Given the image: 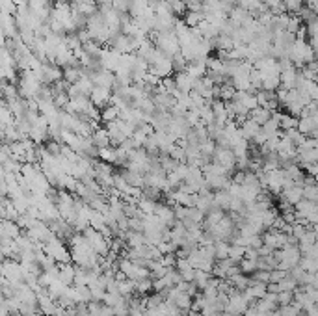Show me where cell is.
<instances>
[{"label":"cell","instance_id":"1","mask_svg":"<svg viewBox=\"0 0 318 316\" xmlns=\"http://www.w3.org/2000/svg\"><path fill=\"white\" fill-rule=\"evenodd\" d=\"M203 173H205L209 188L214 190V192H218V190H227L231 186V183H233L231 175H229L221 166H218L216 162L207 164L205 168H203Z\"/></svg>","mask_w":318,"mask_h":316},{"label":"cell","instance_id":"18","mask_svg":"<svg viewBox=\"0 0 318 316\" xmlns=\"http://www.w3.org/2000/svg\"><path fill=\"white\" fill-rule=\"evenodd\" d=\"M121 119V108L115 105H108L106 108L101 110V121L108 125V123H113V121Z\"/></svg>","mask_w":318,"mask_h":316},{"label":"cell","instance_id":"34","mask_svg":"<svg viewBox=\"0 0 318 316\" xmlns=\"http://www.w3.org/2000/svg\"><path fill=\"white\" fill-rule=\"evenodd\" d=\"M171 62H173V69H175V73H183V71L188 69V60L183 56V52H177L175 56L171 58Z\"/></svg>","mask_w":318,"mask_h":316},{"label":"cell","instance_id":"6","mask_svg":"<svg viewBox=\"0 0 318 316\" xmlns=\"http://www.w3.org/2000/svg\"><path fill=\"white\" fill-rule=\"evenodd\" d=\"M212 162H216L218 166H221L229 175H231V171L236 169V155L233 153V149L231 147H218L216 149Z\"/></svg>","mask_w":318,"mask_h":316},{"label":"cell","instance_id":"2","mask_svg":"<svg viewBox=\"0 0 318 316\" xmlns=\"http://www.w3.org/2000/svg\"><path fill=\"white\" fill-rule=\"evenodd\" d=\"M289 58L296 67H305L307 63H311L317 60V52L313 49L307 39H296L292 49H290Z\"/></svg>","mask_w":318,"mask_h":316},{"label":"cell","instance_id":"10","mask_svg":"<svg viewBox=\"0 0 318 316\" xmlns=\"http://www.w3.org/2000/svg\"><path fill=\"white\" fill-rule=\"evenodd\" d=\"M300 77H302V69L296 67V65L281 71V88H285V90H298Z\"/></svg>","mask_w":318,"mask_h":316},{"label":"cell","instance_id":"4","mask_svg":"<svg viewBox=\"0 0 318 316\" xmlns=\"http://www.w3.org/2000/svg\"><path fill=\"white\" fill-rule=\"evenodd\" d=\"M249 307H251V303H249V300L244 296V292L233 290V292L229 294V298H227V303H225L227 313H233V315H236V316H242Z\"/></svg>","mask_w":318,"mask_h":316},{"label":"cell","instance_id":"15","mask_svg":"<svg viewBox=\"0 0 318 316\" xmlns=\"http://www.w3.org/2000/svg\"><path fill=\"white\" fill-rule=\"evenodd\" d=\"M22 227L13 219H2V238L17 240L22 234Z\"/></svg>","mask_w":318,"mask_h":316},{"label":"cell","instance_id":"32","mask_svg":"<svg viewBox=\"0 0 318 316\" xmlns=\"http://www.w3.org/2000/svg\"><path fill=\"white\" fill-rule=\"evenodd\" d=\"M259 260H255V259H244L238 262L240 264V270H242V274H246V275H253L257 270H259V264H257Z\"/></svg>","mask_w":318,"mask_h":316},{"label":"cell","instance_id":"30","mask_svg":"<svg viewBox=\"0 0 318 316\" xmlns=\"http://www.w3.org/2000/svg\"><path fill=\"white\" fill-rule=\"evenodd\" d=\"M285 4V11L290 15H298L305 6H307V0H283Z\"/></svg>","mask_w":318,"mask_h":316},{"label":"cell","instance_id":"12","mask_svg":"<svg viewBox=\"0 0 318 316\" xmlns=\"http://www.w3.org/2000/svg\"><path fill=\"white\" fill-rule=\"evenodd\" d=\"M199 78H194L188 73V71H183V73H177L175 75V82H177V90L183 93H192L196 90V84H198Z\"/></svg>","mask_w":318,"mask_h":316},{"label":"cell","instance_id":"26","mask_svg":"<svg viewBox=\"0 0 318 316\" xmlns=\"http://www.w3.org/2000/svg\"><path fill=\"white\" fill-rule=\"evenodd\" d=\"M62 69H64V80L67 84H77L78 80L82 78V67L69 65V67H62Z\"/></svg>","mask_w":318,"mask_h":316},{"label":"cell","instance_id":"9","mask_svg":"<svg viewBox=\"0 0 318 316\" xmlns=\"http://www.w3.org/2000/svg\"><path fill=\"white\" fill-rule=\"evenodd\" d=\"M112 97H113V90H110V88H103V86H95L92 95H90L92 103L97 106L99 110L106 108L108 105H112Z\"/></svg>","mask_w":318,"mask_h":316},{"label":"cell","instance_id":"37","mask_svg":"<svg viewBox=\"0 0 318 316\" xmlns=\"http://www.w3.org/2000/svg\"><path fill=\"white\" fill-rule=\"evenodd\" d=\"M287 275H289V272H285L281 268H274V270L270 272V283H281Z\"/></svg>","mask_w":318,"mask_h":316},{"label":"cell","instance_id":"16","mask_svg":"<svg viewBox=\"0 0 318 316\" xmlns=\"http://www.w3.org/2000/svg\"><path fill=\"white\" fill-rule=\"evenodd\" d=\"M298 130L307 136V138H313L315 132H317V121L313 115H302L300 121H298Z\"/></svg>","mask_w":318,"mask_h":316},{"label":"cell","instance_id":"22","mask_svg":"<svg viewBox=\"0 0 318 316\" xmlns=\"http://www.w3.org/2000/svg\"><path fill=\"white\" fill-rule=\"evenodd\" d=\"M249 117L262 126L264 123H268V121L272 119V112H270L268 108H264V106H257L255 110L249 112Z\"/></svg>","mask_w":318,"mask_h":316},{"label":"cell","instance_id":"14","mask_svg":"<svg viewBox=\"0 0 318 316\" xmlns=\"http://www.w3.org/2000/svg\"><path fill=\"white\" fill-rule=\"evenodd\" d=\"M73 11H78V13L86 15L90 19L92 15L99 11V4H97V0H77L73 4Z\"/></svg>","mask_w":318,"mask_h":316},{"label":"cell","instance_id":"39","mask_svg":"<svg viewBox=\"0 0 318 316\" xmlns=\"http://www.w3.org/2000/svg\"><path fill=\"white\" fill-rule=\"evenodd\" d=\"M305 171H307V175H311V177H315V179H317V177H318V162H317V164L307 166V168H305Z\"/></svg>","mask_w":318,"mask_h":316},{"label":"cell","instance_id":"3","mask_svg":"<svg viewBox=\"0 0 318 316\" xmlns=\"http://www.w3.org/2000/svg\"><path fill=\"white\" fill-rule=\"evenodd\" d=\"M156 49L162 52L164 56L173 58L177 52H181V43L175 32H153Z\"/></svg>","mask_w":318,"mask_h":316},{"label":"cell","instance_id":"17","mask_svg":"<svg viewBox=\"0 0 318 316\" xmlns=\"http://www.w3.org/2000/svg\"><path fill=\"white\" fill-rule=\"evenodd\" d=\"M92 140L99 149H105V147H110V145H112V140H110L108 128H105V126H97V128L93 130Z\"/></svg>","mask_w":318,"mask_h":316},{"label":"cell","instance_id":"11","mask_svg":"<svg viewBox=\"0 0 318 316\" xmlns=\"http://www.w3.org/2000/svg\"><path fill=\"white\" fill-rule=\"evenodd\" d=\"M155 216L160 219L164 225H168V227H173V225L177 223L175 209H173V205H170V203H158L156 205Z\"/></svg>","mask_w":318,"mask_h":316},{"label":"cell","instance_id":"31","mask_svg":"<svg viewBox=\"0 0 318 316\" xmlns=\"http://www.w3.org/2000/svg\"><path fill=\"white\" fill-rule=\"evenodd\" d=\"M214 249H216V260H223L229 259V249H231V244L227 240H218L214 244Z\"/></svg>","mask_w":318,"mask_h":316},{"label":"cell","instance_id":"24","mask_svg":"<svg viewBox=\"0 0 318 316\" xmlns=\"http://www.w3.org/2000/svg\"><path fill=\"white\" fill-rule=\"evenodd\" d=\"M298 121H300V117H296V115H292L289 112H281V115H279V126H281L283 132L298 128Z\"/></svg>","mask_w":318,"mask_h":316},{"label":"cell","instance_id":"21","mask_svg":"<svg viewBox=\"0 0 318 316\" xmlns=\"http://www.w3.org/2000/svg\"><path fill=\"white\" fill-rule=\"evenodd\" d=\"M231 194L229 190H218L214 192V207L221 209V211H229V203H231Z\"/></svg>","mask_w":318,"mask_h":316},{"label":"cell","instance_id":"19","mask_svg":"<svg viewBox=\"0 0 318 316\" xmlns=\"http://www.w3.org/2000/svg\"><path fill=\"white\" fill-rule=\"evenodd\" d=\"M240 128H242L244 138H246L247 141H253L255 136H257V134H259V130H261V125H259V123H255L251 117H247V119L240 125Z\"/></svg>","mask_w":318,"mask_h":316},{"label":"cell","instance_id":"36","mask_svg":"<svg viewBox=\"0 0 318 316\" xmlns=\"http://www.w3.org/2000/svg\"><path fill=\"white\" fill-rule=\"evenodd\" d=\"M277 303H279V307H285V305L294 303V292H290V290L279 292V294H277Z\"/></svg>","mask_w":318,"mask_h":316},{"label":"cell","instance_id":"41","mask_svg":"<svg viewBox=\"0 0 318 316\" xmlns=\"http://www.w3.org/2000/svg\"><path fill=\"white\" fill-rule=\"evenodd\" d=\"M60 2H65V4H71V6H73V4L77 2V0H60Z\"/></svg>","mask_w":318,"mask_h":316},{"label":"cell","instance_id":"8","mask_svg":"<svg viewBox=\"0 0 318 316\" xmlns=\"http://www.w3.org/2000/svg\"><path fill=\"white\" fill-rule=\"evenodd\" d=\"M281 196L283 201H287L289 205H292V207H296L302 199H304V184L300 183H290L287 184L285 188H283V192L279 194Z\"/></svg>","mask_w":318,"mask_h":316},{"label":"cell","instance_id":"23","mask_svg":"<svg viewBox=\"0 0 318 316\" xmlns=\"http://www.w3.org/2000/svg\"><path fill=\"white\" fill-rule=\"evenodd\" d=\"M236 101H240L242 105L246 106L247 110L251 112V110H255L257 106H259V101H257V95L255 93H251V92H238L236 93Z\"/></svg>","mask_w":318,"mask_h":316},{"label":"cell","instance_id":"38","mask_svg":"<svg viewBox=\"0 0 318 316\" xmlns=\"http://www.w3.org/2000/svg\"><path fill=\"white\" fill-rule=\"evenodd\" d=\"M251 279H253V281H261V283L270 285V272H266V270H257V272L251 275Z\"/></svg>","mask_w":318,"mask_h":316},{"label":"cell","instance_id":"27","mask_svg":"<svg viewBox=\"0 0 318 316\" xmlns=\"http://www.w3.org/2000/svg\"><path fill=\"white\" fill-rule=\"evenodd\" d=\"M229 283H231V285H233V287L236 288L238 292H244V290H246V288L251 285V277H247L246 274H242V272H240V274L229 277Z\"/></svg>","mask_w":318,"mask_h":316},{"label":"cell","instance_id":"40","mask_svg":"<svg viewBox=\"0 0 318 316\" xmlns=\"http://www.w3.org/2000/svg\"><path fill=\"white\" fill-rule=\"evenodd\" d=\"M304 313H307V315H309V316H318V303H313V305H311V309L304 311Z\"/></svg>","mask_w":318,"mask_h":316},{"label":"cell","instance_id":"33","mask_svg":"<svg viewBox=\"0 0 318 316\" xmlns=\"http://www.w3.org/2000/svg\"><path fill=\"white\" fill-rule=\"evenodd\" d=\"M244 257H246V246H242V244H231L229 259L234 260V262H240Z\"/></svg>","mask_w":318,"mask_h":316},{"label":"cell","instance_id":"5","mask_svg":"<svg viewBox=\"0 0 318 316\" xmlns=\"http://www.w3.org/2000/svg\"><path fill=\"white\" fill-rule=\"evenodd\" d=\"M149 73H151V75H155L156 78H160V80H164V78H170L171 75L175 73L171 58L160 54V56L156 58L155 62L149 65Z\"/></svg>","mask_w":318,"mask_h":316},{"label":"cell","instance_id":"42","mask_svg":"<svg viewBox=\"0 0 318 316\" xmlns=\"http://www.w3.org/2000/svg\"><path fill=\"white\" fill-rule=\"evenodd\" d=\"M219 316H236V315H233V313H227V311H223V313H221Z\"/></svg>","mask_w":318,"mask_h":316},{"label":"cell","instance_id":"43","mask_svg":"<svg viewBox=\"0 0 318 316\" xmlns=\"http://www.w3.org/2000/svg\"><path fill=\"white\" fill-rule=\"evenodd\" d=\"M34 316H47V315H45V313H41V311H37V313H35Z\"/></svg>","mask_w":318,"mask_h":316},{"label":"cell","instance_id":"20","mask_svg":"<svg viewBox=\"0 0 318 316\" xmlns=\"http://www.w3.org/2000/svg\"><path fill=\"white\" fill-rule=\"evenodd\" d=\"M203 21H205L203 9H188V11L184 13V22H186L190 28H198Z\"/></svg>","mask_w":318,"mask_h":316},{"label":"cell","instance_id":"35","mask_svg":"<svg viewBox=\"0 0 318 316\" xmlns=\"http://www.w3.org/2000/svg\"><path fill=\"white\" fill-rule=\"evenodd\" d=\"M99 158L103 162H108V164H113L115 160V147H105V149H99Z\"/></svg>","mask_w":318,"mask_h":316},{"label":"cell","instance_id":"28","mask_svg":"<svg viewBox=\"0 0 318 316\" xmlns=\"http://www.w3.org/2000/svg\"><path fill=\"white\" fill-rule=\"evenodd\" d=\"M153 283H155L153 277H143V279H140V281H136V294L140 296V298H145L151 290H155Z\"/></svg>","mask_w":318,"mask_h":316},{"label":"cell","instance_id":"29","mask_svg":"<svg viewBox=\"0 0 318 316\" xmlns=\"http://www.w3.org/2000/svg\"><path fill=\"white\" fill-rule=\"evenodd\" d=\"M236 93H238V90H236V88L231 84V80H229V82H225V84L219 86V99H221L223 103L233 101V99L236 97Z\"/></svg>","mask_w":318,"mask_h":316},{"label":"cell","instance_id":"13","mask_svg":"<svg viewBox=\"0 0 318 316\" xmlns=\"http://www.w3.org/2000/svg\"><path fill=\"white\" fill-rule=\"evenodd\" d=\"M93 82H95V86H103V88H110V90H113V86L117 82V77H115L113 71L97 69L93 73Z\"/></svg>","mask_w":318,"mask_h":316},{"label":"cell","instance_id":"25","mask_svg":"<svg viewBox=\"0 0 318 316\" xmlns=\"http://www.w3.org/2000/svg\"><path fill=\"white\" fill-rule=\"evenodd\" d=\"M156 205H158V201H156V199H151V197H147V196H141L140 201H138V209H140L141 214L151 216V214H155Z\"/></svg>","mask_w":318,"mask_h":316},{"label":"cell","instance_id":"7","mask_svg":"<svg viewBox=\"0 0 318 316\" xmlns=\"http://www.w3.org/2000/svg\"><path fill=\"white\" fill-rule=\"evenodd\" d=\"M262 240H264V246L277 251V249H283L287 246L289 234L285 231H279V229H268L266 232H262Z\"/></svg>","mask_w":318,"mask_h":316}]
</instances>
